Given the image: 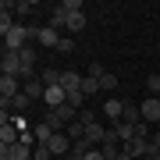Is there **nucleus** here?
<instances>
[{"label": "nucleus", "instance_id": "nucleus-23", "mask_svg": "<svg viewBox=\"0 0 160 160\" xmlns=\"http://www.w3.org/2000/svg\"><path fill=\"white\" fill-rule=\"evenodd\" d=\"M86 160H107V157H103V149H100V146H92L89 153H86Z\"/></svg>", "mask_w": 160, "mask_h": 160}, {"label": "nucleus", "instance_id": "nucleus-4", "mask_svg": "<svg viewBox=\"0 0 160 160\" xmlns=\"http://www.w3.org/2000/svg\"><path fill=\"white\" fill-rule=\"evenodd\" d=\"M125 103H128L125 96H121V100H118V96H110L107 103H103V118H107L110 125H114V121H121V118H125Z\"/></svg>", "mask_w": 160, "mask_h": 160}, {"label": "nucleus", "instance_id": "nucleus-7", "mask_svg": "<svg viewBox=\"0 0 160 160\" xmlns=\"http://www.w3.org/2000/svg\"><path fill=\"white\" fill-rule=\"evenodd\" d=\"M32 149H36V146H29V142H22V139H18L14 146H0V153H7L11 160H32Z\"/></svg>", "mask_w": 160, "mask_h": 160}, {"label": "nucleus", "instance_id": "nucleus-9", "mask_svg": "<svg viewBox=\"0 0 160 160\" xmlns=\"http://www.w3.org/2000/svg\"><path fill=\"white\" fill-rule=\"evenodd\" d=\"M71 146H75V142L68 139V132H57V135L50 139V149H53V153H61V157H68V153H71Z\"/></svg>", "mask_w": 160, "mask_h": 160}, {"label": "nucleus", "instance_id": "nucleus-14", "mask_svg": "<svg viewBox=\"0 0 160 160\" xmlns=\"http://www.w3.org/2000/svg\"><path fill=\"white\" fill-rule=\"evenodd\" d=\"M57 11H64V14H82V0H61V4H57Z\"/></svg>", "mask_w": 160, "mask_h": 160}, {"label": "nucleus", "instance_id": "nucleus-5", "mask_svg": "<svg viewBox=\"0 0 160 160\" xmlns=\"http://www.w3.org/2000/svg\"><path fill=\"white\" fill-rule=\"evenodd\" d=\"M22 89H25V82H18L14 75H4L0 78V100H14Z\"/></svg>", "mask_w": 160, "mask_h": 160}, {"label": "nucleus", "instance_id": "nucleus-10", "mask_svg": "<svg viewBox=\"0 0 160 160\" xmlns=\"http://www.w3.org/2000/svg\"><path fill=\"white\" fill-rule=\"evenodd\" d=\"M4 75H14V78H22V57L11 50H4Z\"/></svg>", "mask_w": 160, "mask_h": 160}, {"label": "nucleus", "instance_id": "nucleus-3", "mask_svg": "<svg viewBox=\"0 0 160 160\" xmlns=\"http://www.w3.org/2000/svg\"><path fill=\"white\" fill-rule=\"evenodd\" d=\"M32 32H36V43H39V46H53V50H57L61 39H64L57 29H50V25H39V29H32Z\"/></svg>", "mask_w": 160, "mask_h": 160}, {"label": "nucleus", "instance_id": "nucleus-15", "mask_svg": "<svg viewBox=\"0 0 160 160\" xmlns=\"http://www.w3.org/2000/svg\"><path fill=\"white\" fill-rule=\"evenodd\" d=\"M29 103H32V100L25 96V92H18V96L11 100V114H25V110H29Z\"/></svg>", "mask_w": 160, "mask_h": 160}, {"label": "nucleus", "instance_id": "nucleus-13", "mask_svg": "<svg viewBox=\"0 0 160 160\" xmlns=\"http://www.w3.org/2000/svg\"><path fill=\"white\" fill-rule=\"evenodd\" d=\"M96 92H100V78H92V75H86V78H82V96H96Z\"/></svg>", "mask_w": 160, "mask_h": 160}, {"label": "nucleus", "instance_id": "nucleus-18", "mask_svg": "<svg viewBox=\"0 0 160 160\" xmlns=\"http://www.w3.org/2000/svg\"><path fill=\"white\" fill-rule=\"evenodd\" d=\"M64 29H68V32H82V29H86V14H71Z\"/></svg>", "mask_w": 160, "mask_h": 160}, {"label": "nucleus", "instance_id": "nucleus-19", "mask_svg": "<svg viewBox=\"0 0 160 160\" xmlns=\"http://www.w3.org/2000/svg\"><path fill=\"white\" fill-rule=\"evenodd\" d=\"M100 89H103V92H114V89H118V78H114V75L107 71V75L100 78Z\"/></svg>", "mask_w": 160, "mask_h": 160}, {"label": "nucleus", "instance_id": "nucleus-16", "mask_svg": "<svg viewBox=\"0 0 160 160\" xmlns=\"http://www.w3.org/2000/svg\"><path fill=\"white\" fill-rule=\"evenodd\" d=\"M64 132H68V139H71V142H78V139H86V125H82V121H71V125L64 128Z\"/></svg>", "mask_w": 160, "mask_h": 160}, {"label": "nucleus", "instance_id": "nucleus-6", "mask_svg": "<svg viewBox=\"0 0 160 160\" xmlns=\"http://www.w3.org/2000/svg\"><path fill=\"white\" fill-rule=\"evenodd\" d=\"M43 103H46V110L64 107V103H68V92H64L61 86H46V92H43Z\"/></svg>", "mask_w": 160, "mask_h": 160}, {"label": "nucleus", "instance_id": "nucleus-2", "mask_svg": "<svg viewBox=\"0 0 160 160\" xmlns=\"http://www.w3.org/2000/svg\"><path fill=\"white\" fill-rule=\"evenodd\" d=\"M139 110H142V121H146V125H153V128L160 125V96H146Z\"/></svg>", "mask_w": 160, "mask_h": 160}, {"label": "nucleus", "instance_id": "nucleus-21", "mask_svg": "<svg viewBox=\"0 0 160 160\" xmlns=\"http://www.w3.org/2000/svg\"><path fill=\"white\" fill-rule=\"evenodd\" d=\"M32 11V0H18L14 4V14H29Z\"/></svg>", "mask_w": 160, "mask_h": 160}, {"label": "nucleus", "instance_id": "nucleus-11", "mask_svg": "<svg viewBox=\"0 0 160 160\" xmlns=\"http://www.w3.org/2000/svg\"><path fill=\"white\" fill-rule=\"evenodd\" d=\"M25 96H29V100H43V92H46V86H43V78H29V82H25Z\"/></svg>", "mask_w": 160, "mask_h": 160}, {"label": "nucleus", "instance_id": "nucleus-26", "mask_svg": "<svg viewBox=\"0 0 160 160\" xmlns=\"http://www.w3.org/2000/svg\"><path fill=\"white\" fill-rule=\"evenodd\" d=\"M142 160H157V157H142Z\"/></svg>", "mask_w": 160, "mask_h": 160}, {"label": "nucleus", "instance_id": "nucleus-27", "mask_svg": "<svg viewBox=\"0 0 160 160\" xmlns=\"http://www.w3.org/2000/svg\"><path fill=\"white\" fill-rule=\"evenodd\" d=\"M157 128H160V125H157Z\"/></svg>", "mask_w": 160, "mask_h": 160}, {"label": "nucleus", "instance_id": "nucleus-22", "mask_svg": "<svg viewBox=\"0 0 160 160\" xmlns=\"http://www.w3.org/2000/svg\"><path fill=\"white\" fill-rule=\"evenodd\" d=\"M11 121H14V128H18V132H29V121H25V118H22V114H14V118H11Z\"/></svg>", "mask_w": 160, "mask_h": 160}, {"label": "nucleus", "instance_id": "nucleus-17", "mask_svg": "<svg viewBox=\"0 0 160 160\" xmlns=\"http://www.w3.org/2000/svg\"><path fill=\"white\" fill-rule=\"evenodd\" d=\"M146 96H160V71H153L146 78Z\"/></svg>", "mask_w": 160, "mask_h": 160}, {"label": "nucleus", "instance_id": "nucleus-24", "mask_svg": "<svg viewBox=\"0 0 160 160\" xmlns=\"http://www.w3.org/2000/svg\"><path fill=\"white\" fill-rule=\"evenodd\" d=\"M57 50H61V53H71V50H75V39H61Z\"/></svg>", "mask_w": 160, "mask_h": 160}, {"label": "nucleus", "instance_id": "nucleus-8", "mask_svg": "<svg viewBox=\"0 0 160 160\" xmlns=\"http://www.w3.org/2000/svg\"><path fill=\"white\" fill-rule=\"evenodd\" d=\"M82 78H86V75L64 68V71H61V89H64V92H78V89H82Z\"/></svg>", "mask_w": 160, "mask_h": 160}, {"label": "nucleus", "instance_id": "nucleus-1", "mask_svg": "<svg viewBox=\"0 0 160 160\" xmlns=\"http://www.w3.org/2000/svg\"><path fill=\"white\" fill-rule=\"evenodd\" d=\"M29 39H36V32H32V29H25V25H14V29L4 36V50L18 53V50H25V46H29Z\"/></svg>", "mask_w": 160, "mask_h": 160}, {"label": "nucleus", "instance_id": "nucleus-25", "mask_svg": "<svg viewBox=\"0 0 160 160\" xmlns=\"http://www.w3.org/2000/svg\"><path fill=\"white\" fill-rule=\"evenodd\" d=\"M149 142H153V149H160V128H153V135H149Z\"/></svg>", "mask_w": 160, "mask_h": 160}, {"label": "nucleus", "instance_id": "nucleus-20", "mask_svg": "<svg viewBox=\"0 0 160 160\" xmlns=\"http://www.w3.org/2000/svg\"><path fill=\"white\" fill-rule=\"evenodd\" d=\"M50 157H53L50 146H36V149H32V160H50Z\"/></svg>", "mask_w": 160, "mask_h": 160}, {"label": "nucleus", "instance_id": "nucleus-12", "mask_svg": "<svg viewBox=\"0 0 160 160\" xmlns=\"http://www.w3.org/2000/svg\"><path fill=\"white\" fill-rule=\"evenodd\" d=\"M39 78H43V86H61V68H43Z\"/></svg>", "mask_w": 160, "mask_h": 160}]
</instances>
